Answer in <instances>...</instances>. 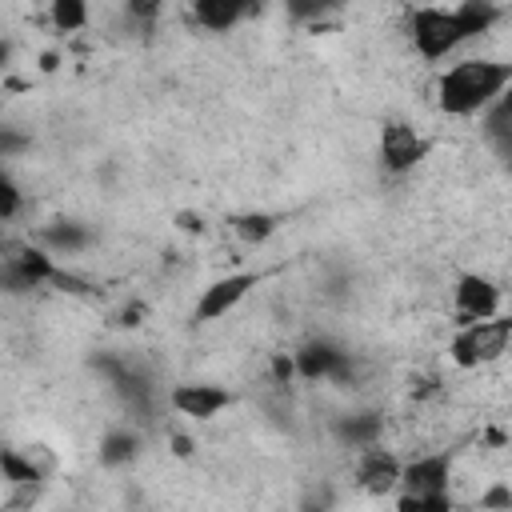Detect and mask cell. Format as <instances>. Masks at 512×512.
Wrapping results in <instances>:
<instances>
[{"instance_id":"obj_8","label":"cell","mask_w":512,"mask_h":512,"mask_svg":"<svg viewBox=\"0 0 512 512\" xmlns=\"http://www.w3.org/2000/svg\"><path fill=\"white\" fill-rule=\"evenodd\" d=\"M228 404H232V396L224 388H216V384H180L172 392V408L192 416V420H212Z\"/></svg>"},{"instance_id":"obj_24","label":"cell","mask_w":512,"mask_h":512,"mask_svg":"<svg viewBox=\"0 0 512 512\" xmlns=\"http://www.w3.org/2000/svg\"><path fill=\"white\" fill-rule=\"evenodd\" d=\"M16 208H20V192H16V184L0 172V220L16 216Z\"/></svg>"},{"instance_id":"obj_10","label":"cell","mask_w":512,"mask_h":512,"mask_svg":"<svg viewBox=\"0 0 512 512\" xmlns=\"http://www.w3.org/2000/svg\"><path fill=\"white\" fill-rule=\"evenodd\" d=\"M356 480H360L368 492L384 496L392 484H400V464H396V456H388V452H380V448L368 444V452H364V460H360V468H356Z\"/></svg>"},{"instance_id":"obj_33","label":"cell","mask_w":512,"mask_h":512,"mask_svg":"<svg viewBox=\"0 0 512 512\" xmlns=\"http://www.w3.org/2000/svg\"><path fill=\"white\" fill-rule=\"evenodd\" d=\"M4 64H8V44H0V72H4Z\"/></svg>"},{"instance_id":"obj_13","label":"cell","mask_w":512,"mask_h":512,"mask_svg":"<svg viewBox=\"0 0 512 512\" xmlns=\"http://www.w3.org/2000/svg\"><path fill=\"white\" fill-rule=\"evenodd\" d=\"M452 16H456L460 36L472 40L500 20V8H496V0H460V8H452Z\"/></svg>"},{"instance_id":"obj_5","label":"cell","mask_w":512,"mask_h":512,"mask_svg":"<svg viewBox=\"0 0 512 512\" xmlns=\"http://www.w3.org/2000/svg\"><path fill=\"white\" fill-rule=\"evenodd\" d=\"M296 372L308 376V380H348L352 376V356L340 352L336 344L328 340H308L300 352H296Z\"/></svg>"},{"instance_id":"obj_26","label":"cell","mask_w":512,"mask_h":512,"mask_svg":"<svg viewBox=\"0 0 512 512\" xmlns=\"http://www.w3.org/2000/svg\"><path fill=\"white\" fill-rule=\"evenodd\" d=\"M160 8H164V0H128V16H136V20H152V16H160Z\"/></svg>"},{"instance_id":"obj_29","label":"cell","mask_w":512,"mask_h":512,"mask_svg":"<svg viewBox=\"0 0 512 512\" xmlns=\"http://www.w3.org/2000/svg\"><path fill=\"white\" fill-rule=\"evenodd\" d=\"M176 224H180L184 232H204V220H200L196 212H180V216H176Z\"/></svg>"},{"instance_id":"obj_1","label":"cell","mask_w":512,"mask_h":512,"mask_svg":"<svg viewBox=\"0 0 512 512\" xmlns=\"http://www.w3.org/2000/svg\"><path fill=\"white\" fill-rule=\"evenodd\" d=\"M512 80V68L508 64H496V60H464L456 68H448L440 76V88H436V104L448 112V116H472L480 108H488Z\"/></svg>"},{"instance_id":"obj_4","label":"cell","mask_w":512,"mask_h":512,"mask_svg":"<svg viewBox=\"0 0 512 512\" xmlns=\"http://www.w3.org/2000/svg\"><path fill=\"white\" fill-rule=\"evenodd\" d=\"M424 156H428V140L416 136V128H408L404 120H392V124L380 128V164L388 172L400 176V172L416 168Z\"/></svg>"},{"instance_id":"obj_2","label":"cell","mask_w":512,"mask_h":512,"mask_svg":"<svg viewBox=\"0 0 512 512\" xmlns=\"http://www.w3.org/2000/svg\"><path fill=\"white\" fill-rule=\"evenodd\" d=\"M508 336H512V320L504 316H484V320H468L456 336H452V360L460 368H476V364H492L508 352Z\"/></svg>"},{"instance_id":"obj_15","label":"cell","mask_w":512,"mask_h":512,"mask_svg":"<svg viewBox=\"0 0 512 512\" xmlns=\"http://www.w3.org/2000/svg\"><path fill=\"white\" fill-rule=\"evenodd\" d=\"M336 436L352 448H368L376 436H380V416L376 412H356V416H344L336 424Z\"/></svg>"},{"instance_id":"obj_19","label":"cell","mask_w":512,"mask_h":512,"mask_svg":"<svg viewBox=\"0 0 512 512\" xmlns=\"http://www.w3.org/2000/svg\"><path fill=\"white\" fill-rule=\"evenodd\" d=\"M84 20H88L84 0H52V24L60 32H76V28H84Z\"/></svg>"},{"instance_id":"obj_3","label":"cell","mask_w":512,"mask_h":512,"mask_svg":"<svg viewBox=\"0 0 512 512\" xmlns=\"http://www.w3.org/2000/svg\"><path fill=\"white\" fill-rule=\"evenodd\" d=\"M408 32H412V44L420 48V56H428V60L448 56L464 40L460 28H456V16L440 12V8H416L412 20H408Z\"/></svg>"},{"instance_id":"obj_12","label":"cell","mask_w":512,"mask_h":512,"mask_svg":"<svg viewBox=\"0 0 512 512\" xmlns=\"http://www.w3.org/2000/svg\"><path fill=\"white\" fill-rule=\"evenodd\" d=\"M256 8V0H192V12H196V20L204 24V28H212V32H224V28H232L244 12H252Z\"/></svg>"},{"instance_id":"obj_31","label":"cell","mask_w":512,"mask_h":512,"mask_svg":"<svg viewBox=\"0 0 512 512\" xmlns=\"http://www.w3.org/2000/svg\"><path fill=\"white\" fill-rule=\"evenodd\" d=\"M172 452L176 456H192V440L188 436H172Z\"/></svg>"},{"instance_id":"obj_32","label":"cell","mask_w":512,"mask_h":512,"mask_svg":"<svg viewBox=\"0 0 512 512\" xmlns=\"http://www.w3.org/2000/svg\"><path fill=\"white\" fill-rule=\"evenodd\" d=\"M40 68H44V72H56V68H60V56H56V52H44V56H40Z\"/></svg>"},{"instance_id":"obj_18","label":"cell","mask_w":512,"mask_h":512,"mask_svg":"<svg viewBox=\"0 0 512 512\" xmlns=\"http://www.w3.org/2000/svg\"><path fill=\"white\" fill-rule=\"evenodd\" d=\"M232 228L248 244H260V240H268L276 232V216H268V212H240V216H232Z\"/></svg>"},{"instance_id":"obj_27","label":"cell","mask_w":512,"mask_h":512,"mask_svg":"<svg viewBox=\"0 0 512 512\" xmlns=\"http://www.w3.org/2000/svg\"><path fill=\"white\" fill-rule=\"evenodd\" d=\"M272 376H276V384H288V380L296 376V360H288L284 352H280V356H272Z\"/></svg>"},{"instance_id":"obj_11","label":"cell","mask_w":512,"mask_h":512,"mask_svg":"<svg viewBox=\"0 0 512 512\" xmlns=\"http://www.w3.org/2000/svg\"><path fill=\"white\" fill-rule=\"evenodd\" d=\"M400 480L408 492H448V456H420L400 468Z\"/></svg>"},{"instance_id":"obj_28","label":"cell","mask_w":512,"mask_h":512,"mask_svg":"<svg viewBox=\"0 0 512 512\" xmlns=\"http://www.w3.org/2000/svg\"><path fill=\"white\" fill-rule=\"evenodd\" d=\"M480 508H512V492H508V488H492V492L480 500Z\"/></svg>"},{"instance_id":"obj_22","label":"cell","mask_w":512,"mask_h":512,"mask_svg":"<svg viewBox=\"0 0 512 512\" xmlns=\"http://www.w3.org/2000/svg\"><path fill=\"white\" fill-rule=\"evenodd\" d=\"M400 508L404 512H424V508H432V512H448L452 508V500H448V492H408V496H400Z\"/></svg>"},{"instance_id":"obj_25","label":"cell","mask_w":512,"mask_h":512,"mask_svg":"<svg viewBox=\"0 0 512 512\" xmlns=\"http://www.w3.org/2000/svg\"><path fill=\"white\" fill-rule=\"evenodd\" d=\"M28 148V136L16 132V128H0V156H16Z\"/></svg>"},{"instance_id":"obj_20","label":"cell","mask_w":512,"mask_h":512,"mask_svg":"<svg viewBox=\"0 0 512 512\" xmlns=\"http://www.w3.org/2000/svg\"><path fill=\"white\" fill-rule=\"evenodd\" d=\"M0 472H4V480H12V484H36V480H40L36 464L24 460L20 452H0Z\"/></svg>"},{"instance_id":"obj_30","label":"cell","mask_w":512,"mask_h":512,"mask_svg":"<svg viewBox=\"0 0 512 512\" xmlns=\"http://www.w3.org/2000/svg\"><path fill=\"white\" fill-rule=\"evenodd\" d=\"M140 316H144V308H140V304H132V308H124V312H120V324L136 328V324H140Z\"/></svg>"},{"instance_id":"obj_23","label":"cell","mask_w":512,"mask_h":512,"mask_svg":"<svg viewBox=\"0 0 512 512\" xmlns=\"http://www.w3.org/2000/svg\"><path fill=\"white\" fill-rule=\"evenodd\" d=\"M340 0H288V12L292 16H300V20H316V16H324L328 8H336Z\"/></svg>"},{"instance_id":"obj_6","label":"cell","mask_w":512,"mask_h":512,"mask_svg":"<svg viewBox=\"0 0 512 512\" xmlns=\"http://www.w3.org/2000/svg\"><path fill=\"white\" fill-rule=\"evenodd\" d=\"M252 284H256V276H252V272H236V276H224V280L208 284V288H204V296H200V304H196V320H200V324L220 320L224 312H232V308L248 296V288H252Z\"/></svg>"},{"instance_id":"obj_14","label":"cell","mask_w":512,"mask_h":512,"mask_svg":"<svg viewBox=\"0 0 512 512\" xmlns=\"http://www.w3.org/2000/svg\"><path fill=\"white\" fill-rule=\"evenodd\" d=\"M4 260H8V264H12V268H16L32 288H36V284H48V280H52V272H56V264H52L40 248H16V252H12V256H4Z\"/></svg>"},{"instance_id":"obj_17","label":"cell","mask_w":512,"mask_h":512,"mask_svg":"<svg viewBox=\"0 0 512 512\" xmlns=\"http://www.w3.org/2000/svg\"><path fill=\"white\" fill-rule=\"evenodd\" d=\"M136 448H140V436L116 428V432L104 436V444H100V460H104L108 468H120V464H128V460L136 456Z\"/></svg>"},{"instance_id":"obj_16","label":"cell","mask_w":512,"mask_h":512,"mask_svg":"<svg viewBox=\"0 0 512 512\" xmlns=\"http://www.w3.org/2000/svg\"><path fill=\"white\" fill-rule=\"evenodd\" d=\"M44 244L56 248V252H80L92 244V232L84 224H72V220H56L44 228Z\"/></svg>"},{"instance_id":"obj_21","label":"cell","mask_w":512,"mask_h":512,"mask_svg":"<svg viewBox=\"0 0 512 512\" xmlns=\"http://www.w3.org/2000/svg\"><path fill=\"white\" fill-rule=\"evenodd\" d=\"M492 104H496V108L488 112V136H492V140H500V148H504V144H508V120H512V100H508V96H496Z\"/></svg>"},{"instance_id":"obj_9","label":"cell","mask_w":512,"mask_h":512,"mask_svg":"<svg viewBox=\"0 0 512 512\" xmlns=\"http://www.w3.org/2000/svg\"><path fill=\"white\" fill-rule=\"evenodd\" d=\"M112 384H116V392L128 400V408H136V412H148V400H152V384L136 372V368H128V364H120V360H100L96 364Z\"/></svg>"},{"instance_id":"obj_7","label":"cell","mask_w":512,"mask_h":512,"mask_svg":"<svg viewBox=\"0 0 512 512\" xmlns=\"http://www.w3.org/2000/svg\"><path fill=\"white\" fill-rule=\"evenodd\" d=\"M500 308V288L476 272L460 276L456 280V312H460V324L468 320H484V316H496Z\"/></svg>"}]
</instances>
